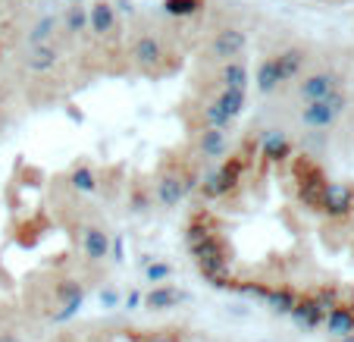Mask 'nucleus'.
Here are the masks:
<instances>
[{"instance_id":"1a4fd4ad","label":"nucleus","mask_w":354,"mask_h":342,"mask_svg":"<svg viewBox=\"0 0 354 342\" xmlns=\"http://www.w3.org/2000/svg\"><path fill=\"white\" fill-rule=\"evenodd\" d=\"M185 198V186H182V173H163L154 186V201L160 208H176Z\"/></svg>"},{"instance_id":"f257e3e1","label":"nucleus","mask_w":354,"mask_h":342,"mask_svg":"<svg viewBox=\"0 0 354 342\" xmlns=\"http://www.w3.org/2000/svg\"><path fill=\"white\" fill-rule=\"evenodd\" d=\"M57 342H194L179 327H104L91 333L63 336Z\"/></svg>"},{"instance_id":"9b49d317","label":"nucleus","mask_w":354,"mask_h":342,"mask_svg":"<svg viewBox=\"0 0 354 342\" xmlns=\"http://www.w3.org/2000/svg\"><path fill=\"white\" fill-rule=\"evenodd\" d=\"M57 60H60V54H57V47H54V44L28 47L26 57H22V63H26L28 73H50V69L57 66Z\"/></svg>"},{"instance_id":"f3484780","label":"nucleus","mask_w":354,"mask_h":342,"mask_svg":"<svg viewBox=\"0 0 354 342\" xmlns=\"http://www.w3.org/2000/svg\"><path fill=\"white\" fill-rule=\"evenodd\" d=\"M57 35V16H41L32 28H28V47L50 44V38Z\"/></svg>"},{"instance_id":"f03ea898","label":"nucleus","mask_w":354,"mask_h":342,"mask_svg":"<svg viewBox=\"0 0 354 342\" xmlns=\"http://www.w3.org/2000/svg\"><path fill=\"white\" fill-rule=\"evenodd\" d=\"M245 157L235 154L229 161H223L214 173H207L201 179V195H204V201H223L226 195H232L235 188L241 186V173H245Z\"/></svg>"},{"instance_id":"aec40b11","label":"nucleus","mask_w":354,"mask_h":342,"mask_svg":"<svg viewBox=\"0 0 354 342\" xmlns=\"http://www.w3.org/2000/svg\"><path fill=\"white\" fill-rule=\"evenodd\" d=\"M88 28V10L82 3H69L66 7V32L69 35H79Z\"/></svg>"},{"instance_id":"0eeeda50","label":"nucleus","mask_w":354,"mask_h":342,"mask_svg":"<svg viewBox=\"0 0 354 342\" xmlns=\"http://www.w3.org/2000/svg\"><path fill=\"white\" fill-rule=\"evenodd\" d=\"M82 251H85V258L91 264H100L104 258H110V235L107 229H100V226H82Z\"/></svg>"},{"instance_id":"ddd939ff","label":"nucleus","mask_w":354,"mask_h":342,"mask_svg":"<svg viewBox=\"0 0 354 342\" xmlns=\"http://www.w3.org/2000/svg\"><path fill=\"white\" fill-rule=\"evenodd\" d=\"M273 60H276V69H279L282 82H292V79L301 75V69H304V63H308V54H304L301 47H288V51L276 54Z\"/></svg>"},{"instance_id":"423d86ee","label":"nucleus","mask_w":354,"mask_h":342,"mask_svg":"<svg viewBox=\"0 0 354 342\" xmlns=\"http://www.w3.org/2000/svg\"><path fill=\"white\" fill-rule=\"evenodd\" d=\"M245 44H248V35L241 32V28H235V26H226V28H220V32L214 35V41H210V54L216 57V60H239L241 57V51H245Z\"/></svg>"},{"instance_id":"4be33fe9","label":"nucleus","mask_w":354,"mask_h":342,"mask_svg":"<svg viewBox=\"0 0 354 342\" xmlns=\"http://www.w3.org/2000/svg\"><path fill=\"white\" fill-rule=\"evenodd\" d=\"M163 7H167V13H173V16H192V13H198L204 3H201V0H167Z\"/></svg>"},{"instance_id":"2eb2a0df","label":"nucleus","mask_w":354,"mask_h":342,"mask_svg":"<svg viewBox=\"0 0 354 342\" xmlns=\"http://www.w3.org/2000/svg\"><path fill=\"white\" fill-rule=\"evenodd\" d=\"M220 82H223V88L245 91V88H248V66H245V60H226V63H223Z\"/></svg>"},{"instance_id":"f8f14e48","label":"nucleus","mask_w":354,"mask_h":342,"mask_svg":"<svg viewBox=\"0 0 354 342\" xmlns=\"http://www.w3.org/2000/svg\"><path fill=\"white\" fill-rule=\"evenodd\" d=\"M160 57H163V47H160V41H157L154 35H141V38H135L132 60L138 63V66L151 69V66H157V63H160Z\"/></svg>"},{"instance_id":"6ab92c4d","label":"nucleus","mask_w":354,"mask_h":342,"mask_svg":"<svg viewBox=\"0 0 354 342\" xmlns=\"http://www.w3.org/2000/svg\"><path fill=\"white\" fill-rule=\"evenodd\" d=\"M73 188L75 192H85V195L97 192V173H94L88 163H79V167L73 170Z\"/></svg>"},{"instance_id":"39448f33","label":"nucleus","mask_w":354,"mask_h":342,"mask_svg":"<svg viewBox=\"0 0 354 342\" xmlns=\"http://www.w3.org/2000/svg\"><path fill=\"white\" fill-rule=\"evenodd\" d=\"M342 91V75L333 73V69H320V73H310L308 79L298 85V94H301V101H323V98H329V94Z\"/></svg>"},{"instance_id":"6e6552de","label":"nucleus","mask_w":354,"mask_h":342,"mask_svg":"<svg viewBox=\"0 0 354 342\" xmlns=\"http://www.w3.org/2000/svg\"><path fill=\"white\" fill-rule=\"evenodd\" d=\"M261 157L270 163H282L292 157V141H288V135L282 129H267L261 135Z\"/></svg>"},{"instance_id":"dca6fc26","label":"nucleus","mask_w":354,"mask_h":342,"mask_svg":"<svg viewBox=\"0 0 354 342\" xmlns=\"http://www.w3.org/2000/svg\"><path fill=\"white\" fill-rule=\"evenodd\" d=\"M245 91H232V88H220V94H216V107L223 110V114L229 116V120H235V116H241V110H245Z\"/></svg>"},{"instance_id":"5701e85b","label":"nucleus","mask_w":354,"mask_h":342,"mask_svg":"<svg viewBox=\"0 0 354 342\" xmlns=\"http://www.w3.org/2000/svg\"><path fill=\"white\" fill-rule=\"evenodd\" d=\"M147 204H151L147 192H145V188H135V192H132V201H129V208L138 210V214H141V210H147Z\"/></svg>"},{"instance_id":"b1692460","label":"nucleus","mask_w":354,"mask_h":342,"mask_svg":"<svg viewBox=\"0 0 354 342\" xmlns=\"http://www.w3.org/2000/svg\"><path fill=\"white\" fill-rule=\"evenodd\" d=\"M342 342H354V336H348V339H342Z\"/></svg>"},{"instance_id":"a211bd4d","label":"nucleus","mask_w":354,"mask_h":342,"mask_svg":"<svg viewBox=\"0 0 354 342\" xmlns=\"http://www.w3.org/2000/svg\"><path fill=\"white\" fill-rule=\"evenodd\" d=\"M279 85H282V75H279V69H276V60L273 57H267V60L257 66V91L270 94V91H276Z\"/></svg>"},{"instance_id":"412c9836","label":"nucleus","mask_w":354,"mask_h":342,"mask_svg":"<svg viewBox=\"0 0 354 342\" xmlns=\"http://www.w3.org/2000/svg\"><path fill=\"white\" fill-rule=\"evenodd\" d=\"M204 123H207L204 129H216V132H226V129L232 126V120H229L216 104H204Z\"/></svg>"},{"instance_id":"393cba45","label":"nucleus","mask_w":354,"mask_h":342,"mask_svg":"<svg viewBox=\"0 0 354 342\" xmlns=\"http://www.w3.org/2000/svg\"><path fill=\"white\" fill-rule=\"evenodd\" d=\"M69 3H82V0H69Z\"/></svg>"},{"instance_id":"9d476101","label":"nucleus","mask_w":354,"mask_h":342,"mask_svg":"<svg viewBox=\"0 0 354 342\" xmlns=\"http://www.w3.org/2000/svg\"><path fill=\"white\" fill-rule=\"evenodd\" d=\"M88 28L94 35H110L116 32V7H110L107 0H97L88 7Z\"/></svg>"},{"instance_id":"7ed1b4c3","label":"nucleus","mask_w":354,"mask_h":342,"mask_svg":"<svg viewBox=\"0 0 354 342\" xmlns=\"http://www.w3.org/2000/svg\"><path fill=\"white\" fill-rule=\"evenodd\" d=\"M345 107H348V94L335 91V94H329V98H323V101H314L301 110V126L317 129V132H320V129H329L342 114H345Z\"/></svg>"},{"instance_id":"4468645a","label":"nucleus","mask_w":354,"mask_h":342,"mask_svg":"<svg viewBox=\"0 0 354 342\" xmlns=\"http://www.w3.org/2000/svg\"><path fill=\"white\" fill-rule=\"evenodd\" d=\"M226 132H216V129H201L198 132V151L204 157H210V161H223L226 157Z\"/></svg>"},{"instance_id":"20e7f679","label":"nucleus","mask_w":354,"mask_h":342,"mask_svg":"<svg viewBox=\"0 0 354 342\" xmlns=\"http://www.w3.org/2000/svg\"><path fill=\"white\" fill-rule=\"evenodd\" d=\"M317 210H320L326 220H335V223L351 220L354 217V188L348 186V182H326Z\"/></svg>"}]
</instances>
